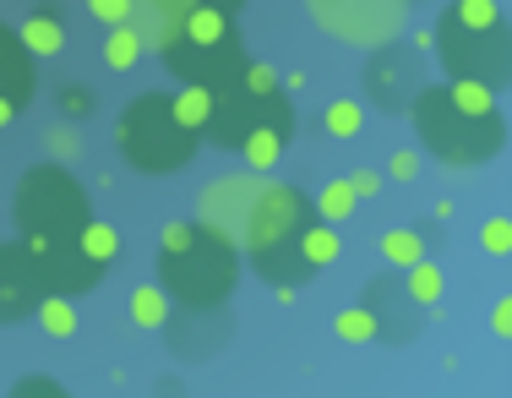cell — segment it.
I'll list each match as a JSON object with an SVG mask.
<instances>
[{
    "instance_id": "d4e9b609",
    "label": "cell",
    "mask_w": 512,
    "mask_h": 398,
    "mask_svg": "<svg viewBox=\"0 0 512 398\" xmlns=\"http://www.w3.org/2000/svg\"><path fill=\"white\" fill-rule=\"evenodd\" d=\"M322 126H327V137H333V142H355L360 126H365V104L360 99H333L322 110Z\"/></svg>"
},
{
    "instance_id": "4fadbf2b",
    "label": "cell",
    "mask_w": 512,
    "mask_h": 398,
    "mask_svg": "<svg viewBox=\"0 0 512 398\" xmlns=\"http://www.w3.org/2000/svg\"><path fill=\"white\" fill-rule=\"evenodd\" d=\"M191 0H126V28L142 39V50H164L175 39Z\"/></svg>"
},
{
    "instance_id": "7402d4cb",
    "label": "cell",
    "mask_w": 512,
    "mask_h": 398,
    "mask_svg": "<svg viewBox=\"0 0 512 398\" xmlns=\"http://www.w3.org/2000/svg\"><path fill=\"white\" fill-rule=\"evenodd\" d=\"M169 311H175V300H169L158 284H137V289H131V322H137V328L158 333L169 322Z\"/></svg>"
},
{
    "instance_id": "5b68a950",
    "label": "cell",
    "mask_w": 512,
    "mask_h": 398,
    "mask_svg": "<svg viewBox=\"0 0 512 398\" xmlns=\"http://www.w3.org/2000/svg\"><path fill=\"white\" fill-rule=\"evenodd\" d=\"M431 55L447 77H469L502 93L507 88V17L502 0H447L431 28Z\"/></svg>"
},
{
    "instance_id": "83f0119b",
    "label": "cell",
    "mask_w": 512,
    "mask_h": 398,
    "mask_svg": "<svg viewBox=\"0 0 512 398\" xmlns=\"http://www.w3.org/2000/svg\"><path fill=\"white\" fill-rule=\"evenodd\" d=\"M11 398H66V382L33 371V377H17V382H11Z\"/></svg>"
},
{
    "instance_id": "6da1fadb",
    "label": "cell",
    "mask_w": 512,
    "mask_h": 398,
    "mask_svg": "<svg viewBox=\"0 0 512 398\" xmlns=\"http://www.w3.org/2000/svg\"><path fill=\"white\" fill-rule=\"evenodd\" d=\"M88 219H93L88 191L60 159L22 170L17 197H11V224H17V240L28 246V257L39 262L44 289H55V295H88L109 273L77 251V229Z\"/></svg>"
},
{
    "instance_id": "5bb4252c",
    "label": "cell",
    "mask_w": 512,
    "mask_h": 398,
    "mask_svg": "<svg viewBox=\"0 0 512 398\" xmlns=\"http://www.w3.org/2000/svg\"><path fill=\"white\" fill-rule=\"evenodd\" d=\"M33 88H39V77H33V55L22 50L17 28L0 22V99H11L17 110H28Z\"/></svg>"
},
{
    "instance_id": "2e32d148",
    "label": "cell",
    "mask_w": 512,
    "mask_h": 398,
    "mask_svg": "<svg viewBox=\"0 0 512 398\" xmlns=\"http://www.w3.org/2000/svg\"><path fill=\"white\" fill-rule=\"evenodd\" d=\"M344 257V235H338V224L327 219H306V229H300V262H306V273L316 279V273H327L333 262Z\"/></svg>"
},
{
    "instance_id": "ba28073f",
    "label": "cell",
    "mask_w": 512,
    "mask_h": 398,
    "mask_svg": "<svg viewBox=\"0 0 512 398\" xmlns=\"http://www.w3.org/2000/svg\"><path fill=\"white\" fill-rule=\"evenodd\" d=\"M306 6L333 39L365 44V50L393 44L409 22V0H306Z\"/></svg>"
},
{
    "instance_id": "7a4b0ae2",
    "label": "cell",
    "mask_w": 512,
    "mask_h": 398,
    "mask_svg": "<svg viewBox=\"0 0 512 398\" xmlns=\"http://www.w3.org/2000/svg\"><path fill=\"white\" fill-rule=\"evenodd\" d=\"M420 148L436 153L453 170H474V164L496 159L507 142V115H502V93L469 77H447V82H420L409 99Z\"/></svg>"
},
{
    "instance_id": "e575fe53",
    "label": "cell",
    "mask_w": 512,
    "mask_h": 398,
    "mask_svg": "<svg viewBox=\"0 0 512 398\" xmlns=\"http://www.w3.org/2000/svg\"><path fill=\"white\" fill-rule=\"evenodd\" d=\"M491 328H496V339H512V295L496 300V311H491Z\"/></svg>"
},
{
    "instance_id": "836d02e7",
    "label": "cell",
    "mask_w": 512,
    "mask_h": 398,
    "mask_svg": "<svg viewBox=\"0 0 512 398\" xmlns=\"http://www.w3.org/2000/svg\"><path fill=\"white\" fill-rule=\"evenodd\" d=\"M349 186H355V197H376V191H382V175L376 170H349Z\"/></svg>"
},
{
    "instance_id": "f1b7e54d",
    "label": "cell",
    "mask_w": 512,
    "mask_h": 398,
    "mask_svg": "<svg viewBox=\"0 0 512 398\" xmlns=\"http://www.w3.org/2000/svg\"><path fill=\"white\" fill-rule=\"evenodd\" d=\"M480 246L491 251L496 262H507V257H512V224H507V219H485V224H480Z\"/></svg>"
},
{
    "instance_id": "8fae6325",
    "label": "cell",
    "mask_w": 512,
    "mask_h": 398,
    "mask_svg": "<svg viewBox=\"0 0 512 398\" xmlns=\"http://www.w3.org/2000/svg\"><path fill=\"white\" fill-rule=\"evenodd\" d=\"M256 191H262V175H256V170L207 180V186H202V197H197V219H202L207 229H224V235H240V224H246V213H251Z\"/></svg>"
},
{
    "instance_id": "9c48e42d",
    "label": "cell",
    "mask_w": 512,
    "mask_h": 398,
    "mask_svg": "<svg viewBox=\"0 0 512 398\" xmlns=\"http://www.w3.org/2000/svg\"><path fill=\"white\" fill-rule=\"evenodd\" d=\"M360 88H365V99H371L376 110H387V115L409 110L414 88H420V55H414L409 44H398V39L393 44H376L371 60H365Z\"/></svg>"
},
{
    "instance_id": "44dd1931",
    "label": "cell",
    "mask_w": 512,
    "mask_h": 398,
    "mask_svg": "<svg viewBox=\"0 0 512 398\" xmlns=\"http://www.w3.org/2000/svg\"><path fill=\"white\" fill-rule=\"evenodd\" d=\"M77 251L88 262H99V268H109V262L120 257V229L104 224V219H88V224L77 229Z\"/></svg>"
},
{
    "instance_id": "cb8c5ba5",
    "label": "cell",
    "mask_w": 512,
    "mask_h": 398,
    "mask_svg": "<svg viewBox=\"0 0 512 398\" xmlns=\"http://www.w3.org/2000/svg\"><path fill=\"white\" fill-rule=\"evenodd\" d=\"M169 104H175V115H180V120H186V126L202 137L207 110H213V88H202V82H180V88L169 93Z\"/></svg>"
},
{
    "instance_id": "4dcf8cb0",
    "label": "cell",
    "mask_w": 512,
    "mask_h": 398,
    "mask_svg": "<svg viewBox=\"0 0 512 398\" xmlns=\"http://www.w3.org/2000/svg\"><path fill=\"white\" fill-rule=\"evenodd\" d=\"M50 159H60V164L82 159V137H77L71 126H55V131H50Z\"/></svg>"
},
{
    "instance_id": "30bf717a",
    "label": "cell",
    "mask_w": 512,
    "mask_h": 398,
    "mask_svg": "<svg viewBox=\"0 0 512 398\" xmlns=\"http://www.w3.org/2000/svg\"><path fill=\"white\" fill-rule=\"evenodd\" d=\"M39 300H44L39 262L28 257V246H22V240H0V328L28 322Z\"/></svg>"
},
{
    "instance_id": "8992f818",
    "label": "cell",
    "mask_w": 512,
    "mask_h": 398,
    "mask_svg": "<svg viewBox=\"0 0 512 398\" xmlns=\"http://www.w3.org/2000/svg\"><path fill=\"white\" fill-rule=\"evenodd\" d=\"M240 11L229 6H213V0H191L186 17H180L175 39L158 50V60L169 66V77L175 82H202V88H229V82L240 77V66H246V39H240L235 28Z\"/></svg>"
},
{
    "instance_id": "3957f363",
    "label": "cell",
    "mask_w": 512,
    "mask_h": 398,
    "mask_svg": "<svg viewBox=\"0 0 512 398\" xmlns=\"http://www.w3.org/2000/svg\"><path fill=\"white\" fill-rule=\"evenodd\" d=\"M240 284V240L202 219H169L158 229V289L186 311L229 306Z\"/></svg>"
},
{
    "instance_id": "8d00e7d4",
    "label": "cell",
    "mask_w": 512,
    "mask_h": 398,
    "mask_svg": "<svg viewBox=\"0 0 512 398\" xmlns=\"http://www.w3.org/2000/svg\"><path fill=\"white\" fill-rule=\"evenodd\" d=\"M22 110H17V104H11V99H0V131H6L11 126V120H17Z\"/></svg>"
},
{
    "instance_id": "603a6c76",
    "label": "cell",
    "mask_w": 512,
    "mask_h": 398,
    "mask_svg": "<svg viewBox=\"0 0 512 398\" xmlns=\"http://www.w3.org/2000/svg\"><path fill=\"white\" fill-rule=\"evenodd\" d=\"M376 251H382L387 268H409V262L425 257V235H420V229H382Z\"/></svg>"
},
{
    "instance_id": "52a82bcc",
    "label": "cell",
    "mask_w": 512,
    "mask_h": 398,
    "mask_svg": "<svg viewBox=\"0 0 512 398\" xmlns=\"http://www.w3.org/2000/svg\"><path fill=\"white\" fill-rule=\"evenodd\" d=\"M115 148L137 175H175L197 159L202 137L175 115L169 93H137L115 115Z\"/></svg>"
},
{
    "instance_id": "484cf974",
    "label": "cell",
    "mask_w": 512,
    "mask_h": 398,
    "mask_svg": "<svg viewBox=\"0 0 512 398\" xmlns=\"http://www.w3.org/2000/svg\"><path fill=\"white\" fill-rule=\"evenodd\" d=\"M333 333H338L344 344H376V339H382V322H376L371 306H349V311H338Z\"/></svg>"
},
{
    "instance_id": "7c38bea8",
    "label": "cell",
    "mask_w": 512,
    "mask_h": 398,
    "mask_svg": "<svg viewBox=\"0 0 512 398\" xmlns=\"http://www.w3.org/2000/svg\"><path fill=\"white\" fill-rule=\"evenodd\" d=\"M158 333H169V349L180 360H213L218 349L229 344V317L224 306H207V311H169V322Z\"/></svg>"
},
{
    "instance_id": "f546056e",
    "label": "cell",
    "mask_w": 512,
    "mask_h": 398,
    "mask_svg": "<svg viewBox=\"0 0 512 398\" xmlns=\"http://www.w3.org/2000/svg\"><path fill=\"white\" fill-rule=\"evenodd\" d=\"M55 104H60V115H66V120H82V115H93V88H82V82H66Z\"/></svg>"
},
{
    "instance_id": "e0dca14e",
    "label": "cell",
    "mask_w": 512,
    "mask_h": 398,
    "mask_svg": "<svg viewBox=\"0 0 512 398\" xmlns=\"http://www.w3.org/2000/svg\"><path fill=\"white\" fill-rule=\"evenodd\" d=\"M17 39H22V50H28L33 60H55L60 50H66V22H60V11H50V6H39L28 22L17 28Z\"/></svg>"
},
{
    "instance_id": "d6986e66",
    "label": "cell",
    "mask_w": 512,
    "mask_h": 398,
    "mask_svg": "<svg viewBox=\"0 0 512 398\" xmlns=\"http://www.w3.org/2000/svg\"><path fill=\"white\" fill-rule=\"evenodd\" d=\"M409 279H404V295L414 300L420 311H436L442 306V295H447V279H442V268H436L431 257H420V262H409Z\"/></svg>"
},
{
    "instance_id": "ffe728a7",
    "label": "cell",
    "mask_w": 512,
    "mask_h": 398,
    "mask_svg": "<svg viewBox=\"0 0 512 398\" xmlns=\"http://www.w3.org/2000/svg\"><path fill=\"white\" fill-rule=\"evenodd\" d=\"M355 208H360V197H355V186H349V175L327 180V186L316 191V202H311V213H316V219H327V224L355 219Z\"/></svg>"
},
{
    "instance_id": "4316f807",
    "label": "cell",
    "mask_w": 512,
    "mask_h": 398,
    "mask_svg": "<svg viewBox=\"0 0 512 398\" xmlns=\"http://www.w3.org/2000/svg\"><path fill=\"white\" fill-rule=\"evenodd\" d=\"M137 60H142V39L126 28V22H115V28H109V39H104V66L109 71H131Z\"/></svg>"
},
{
    "instance_id": "9a60e30c",
    "label": "cell",
    "mask_w": 512,
    "mask_h": 398,
    "mask_svg": "<svg viewBox=\"0 0 512 398\" xmlns=\"http://www.w3.org/2000/svg\"><path fill=\"white\" fill-rule=\"evenodd\" d=\"M289 137H295V115H284V120H262V126H251L246 137H240V148H235V153L251 164L256 175H267L278 159H284Z\"/></svg>"
},
{
    "instance_id": "277c9868",
    "label": "cell",
    "mask_w": 512,
    "mask_h": 398,
    "mask_svg": "<svg viewBox=\"0 0 512 398\" xmlns=\"http://www.w3.org/2000/svg\"><path fill=\"white\" fill-rule=\"evenodd\" d=\"M311 219V197L289 180H262L246 224H240V262H251L267 284H306V262H300V229Z\"/></svg>"
},
{
    "instance_id": "ac0fdd59",
    "label": "cell",
    "mask_w": 512,
    "mask_h": 398,
    "mask_svg": "<svg viewBox=\"0 0 512 398\" xmlns=\"http://www.w3.org/2000/svg\"><path fill=\"white\" fill-rule=\"evenodd\" d=\"M33 322H39L50 339H77V328H82L77 295H55V289H44V300L33 306Z\"/></svg>"
},
{
    "instance_id": "1f68e13d",
    "label": "cell",
    "mask_w": 512,
    "mask_h": 398,
    "mask_svg": "<svg viewBox=\"0 0 512 398\" xmlns=\"http://www.w3.org/2000/svg\"><path fill=\"white\" fill-rule=\"evenodd\" d=\"M387 175L398 180V186H409V180H420V153H409V148H398L393 159H387Z\"/></svg>"
},
{
    "instance_id": "d6a6232c",
    "label": "cell",
    "mask_w": 512,
    "mask_h": 398,
    "mask_svg": "<svg viewBox=\"0 0 512 398\" xmlns=\"http://www.w3.org/2000/svg\"><path fill=\"white\" fill-rule=\"evenodd\" d=\"M88 11L104 22V28H115V22H126V0H88Z\"/></svg>"
},
{
    "instance_id": "d590c367",
    "label": "cell",
    "mask_w": 512,
    "mask_h": 398,
    "mask_svg": "<svg viewBox=\"0 0 512 398\" xmlns=\"http://www.w3.org/2000/svg\"><path fill=\"white\" fill-rule=\"evenodd\" d=\"M431 44H436V39H431V28H414V39H409V50H414V55H431Z\"/></svg>"
}]
</instances>
